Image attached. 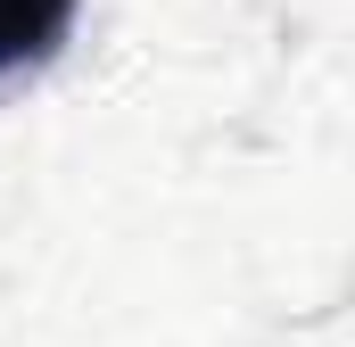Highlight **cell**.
<instances>
[{"label": "cell", "instance_id": "obj_1", "mask_svg": "<svg viewBox=\"0 0 355 347\" xmlns=\"http://www.w3.org/2000/svg\"><path fill=\"white\" fill-rule=\"evenodd\" d=\"M75 8H83V0H0V75L42 67V58L75 33Z\"/></svg>", "mask_w": 355, "mask_h": 347}]
</instances>
